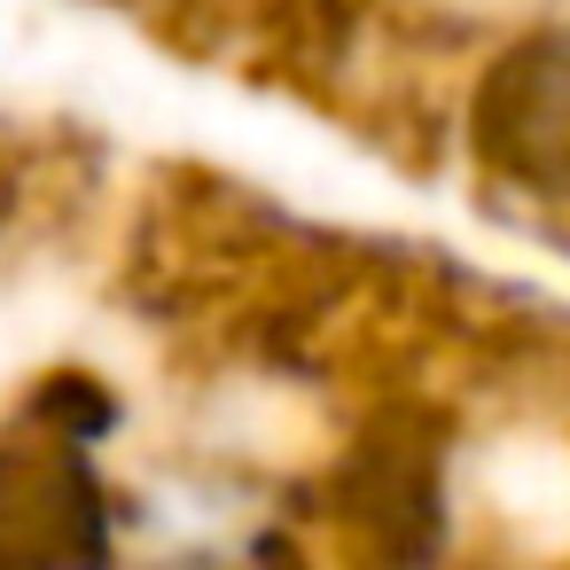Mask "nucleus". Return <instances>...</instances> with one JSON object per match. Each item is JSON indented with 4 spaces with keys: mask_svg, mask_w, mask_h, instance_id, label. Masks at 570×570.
I'll list each match as a JSON object with an SVG mask.
<instances>
[{
    "mask_svg": "<svg viewBox=\"0 0 570 570\" xmlns=\"http://www.w3.org/2000/svg\"><path fill=\"white\" fill-rule=\"evenodd\" d=\"M102 554V484L87 438L48 414V430L0 438V562Z\"/></svg>",
    "mask_w": 570,
    "mask_h": 570,
    "instance_id": "1",
    "label": "nucleus"
},
{
    "mask_svg": "<svg viewBox=\"0 0 570 570\" xmlns=\"http://www.w3.org/2000/svg\"><path fill=\"white\" fill-rule=\"evenodd\" d=\"M476 141L515 188L570 196V32H539L500 56L476 95Z\"/></svg>",
    "mask_w": 570,
    "mask_h": 570,
    "instance_id": "2",
    "label": "nucleus"
}]
</instances>
